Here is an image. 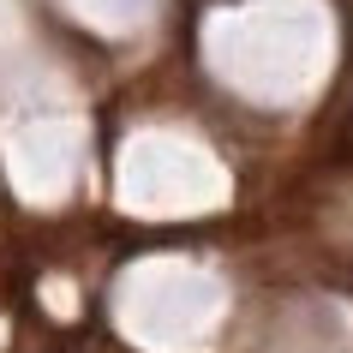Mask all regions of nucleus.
Here are the masks:
<instances>
[{
    "mask_svg": "<svg viewBox=\"0 0 353 353\" xmlns=\"http://www.w3.org/2000/svg\"><path fill=\"white\" fill-rule=\"evenodd\" d=\"M335 150H341V156H347V162H353V114H347V120H341V132H335Z\"/></svg>",
    "mask_w": 353,
    "mask_h": 353,
    "instance_id": "f257e3e1",
    "label": "nucleus"
}]
</instances>
